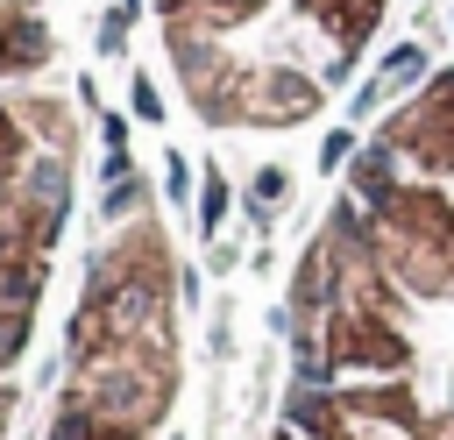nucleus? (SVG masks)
Segmentation results:
<instances>
[{
	"instance_id": "obj_1",
	"label": "nucleus",
	"mask_w": 454,
	"mask_h": 440,
	"mask_svg": "<svg viewBox=\"0 0 454 440\" xmlns=\"http://www.w3.org/2000/svg\"><path fill=\"white\" fill-rule=\"evenodd\" d=\"M64 348L71 369L50 440H142L163 419L177 390V334H170V255L149 213H135L128 234L92 255Z\"/></svg>"
},
{
	"instance_id": "obj_2",
	"label": "nucleus",
	"mask_w": 454,
	"mask_h": 440,
	"mask_svg": "<svg viewBox=\"0 0 454 440\" xmlns=\"http://www.w3.org/2000/svg\"><path fill=\"white\" fill-rule=\"evenodd\" d=\"M64 213H71V114L57 99H0V440L14 412L7 369L28 348Z\"/></svg>"
},
{
	"instance_id": "obj_3",
	"label": "nucleus",
	"mask_w": 454,
	"mask_h": 440,
	"mask_svg": "<svg viewBox=\"0 0 454 440\" xmlns=\"http://www.w3.org/2000/svg\"><path fill=\"white\" fill-rule=\"evenodd\" d=\"M270 440H454V383L447 397H426L411 369L291 383Z\"/></svg>"
}]
</instances>
